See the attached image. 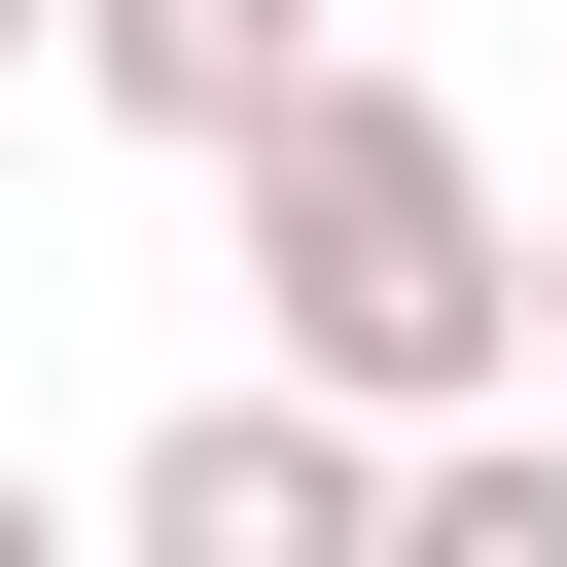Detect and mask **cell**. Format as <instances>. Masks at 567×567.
Returning <instances> with one entry per match:
<instances>
[{"label":"cell","instance_id":"3957f363","mask_svg":"<svg viewBox=\"0 0 567 567\" xmlns=\"http://www.w3.org/2000/svg\"><path fill=\"white\" fill-rule=\"evenodd\" d=\"M319 71H354L319 0H71V106H106V142H177V177H248Z\"/></svg>","mask_w":567,"mask_h":567},{"label":"cell","instance_id":"52a82bcc","mask_svg":"<svg viewBox=\"0 0 567 567\" xmlns=\"http://www.w3.org/2000/svg\"><path fill=\"white\" fill-rule=\"evenodd\" d=\"M532 354H567V248H532Z\"/></svg>","mask_w":567,"mask_h":567},{"label":"cell","instance_id":"6da1fadb","mask_svg":"<svg viewBox=\"0 0 567 567\" xmlns=\"http://www.w3.org/2000/svg\"><path fill=\"white\" fill-rule=\"evenodd\" d=\"M248 319H284L319 390L461 425V390L532 354V213H496V142H461L425 71H319V106L248 142Z\"/></svg>","mask_w":567,"mask_h":567},{"label":"cell","instance_id":"277c9868","mask_svg":"<svg viewBox=\"0 0 567 567\" xmlns=\"http://www.w3.org/2000/svg\"><path fill=\"white\" fill-rule=\"evenodd\" d=\"M390 567H567V425H496V390H461V425H425V496H390Z\"/></svg>","mask_w":567,"mask_h":567},{"label":"cell","instance_id":"5b68a950","mask_svg":"<svg viewBox=\"0 0 567 567\" xmlns=\"http://www.w3.org/2000/svg\"><path fill=\"white\" fill-rule=\"evenodd\" d=\"M0 71H71V0H0Z\"/></svg>","mask_w":567,"mask_h":567},{"label":"cell","instance_id":"8992f818","mask_svg":"<svg viewBox=\"0 0 567 567\" xmlns=\"http://www.w3.org/2000/svg\"><path fill=\"white\" fill-rule=\"evenodd\" d=\"M0 567H35V461H0Z\"/></svg>","mask_w":567,"mask_h":567},{"label":"cell","instance_id":"7a4b0ae2","mask_svg":"<svg viewBox=\"0 0 567 567\" xmlns=\"http://www.w3.org/2000/svg\"><path fill=\"white\" fill-rule=\"evenodd\" d=\"M390 496H425V425H390V390H319V354H248V390H177V425L106 461V532H142V567H390Z\"/></svg>","mask_w":567,"mask_h":567}]
</instances>
